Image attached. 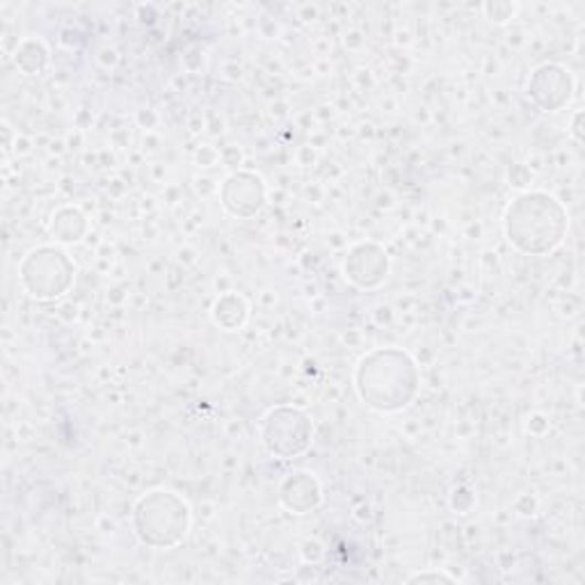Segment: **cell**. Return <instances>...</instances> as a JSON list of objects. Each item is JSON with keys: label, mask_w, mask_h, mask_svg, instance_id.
Here are the masks:
<instances>
[{"label": "cell", "mask_w": 585, "mask_h": 585, "mask_svg": "<svg viewBox=\"0 0 585 585\" xmlns=\"http://www.w3.org/2000/svg\"><path fill=\"white\" fill-rule=\"evenodd\" d=\"M508 243L524 257L554 254L570 231L565 203L542 190L522 192L503 213Z\"/></svg>", "instance_id": "obj_1"}, {"label": "cell", "mask_w": 585, "mask_h": 585, "mask_svg": "<svg viewBox=\"0 0 585 585\" xmlns=\"http://www.w3.org/2000/svg\"><path fill=\"white\" fill-rule=\"evenodd\" d=\"M355 389L366 407L380 415H396L419 396L421 373L405 351L377 348L357 364Z\"/></svg>", "instance_id": "obj_2"}, {"label": "cell", "mask_w": 585, "mask_h": 585, "mask_svg": "<svg viewBox=\"0 0 585 585\" xmlns=\"http://www.w3.org/2000/svg\"><path fill=\"white\" fill-rule=\"evenodd\" d=\"M133 529L143 544L171 549L181 544L190 531V508L177 492H147L133 505Z\"/></svg>", "instance_id": "obj_3"}, {"label": "cell", "mask_w": 585, "mask_h": 585, "mask_svg": "<svg viewBox=\"0 0 585 585\" xmlns=\"http://www.w3.org/2000/svg\"><path fill=\"white\" fill-rule=\"evenodd\" d=\"M23 291L38 302H53L66 295L76 280V263L64 250L42 246L28 252L19 265Z\"/></svg>", "instance_id": "obj_4"}, {"label": "cell", "mask_w": 585, "mask_h": 585, "mask_svg": "<svg viewBox=\"0 0 585 585\" xmlns=\"http://www.w3.org/2000/svg\"><path fill=\"white\" fill-rule=\"evenodd\" d=\"M314 432L312 417L304 409L291 405L272 407L261 421L263 449L280 460H295L304 456L312 449Z\"/></svg>", "instance_id": "obj_5"}, {"label": "cell", "mask_w": 585, "mask_h": 585, "mask_svg": "<svg viewBox=\"0 0 585 585\" xmlns=\"http://www.w3.org/2000/svg\"><path fill=\"white\" fill-rule=\"evenodd\" d=\"M572 92H574V79L570 74V69L556 62H544L537 69H533L526 85L529 98L544 113H556L565 108L572 98Z\"/></svg>", "instance_id": "obj_6"}, {"label": "cell", "mask_w": 585, "mask_h": 585, "mask_svg": "<svg viewBox=\"0 0 585 585\" xmlns=\"http://www.w3.org/2000/svg\"><path fill=\"white\" fill-rule=\"evenodd\" d=\"M220 199L229 216L240 218V220H250L257 213H261L265 199H268V190L259 175L248 169H240L224 179L220 188Z\"/></svg>", "instance_id": "obj_7"}, {"label": "cell", "mask_w": 585, "mask_h": 585, "mask_svg": "<svg viewBox=\"0 0 585 585\" xmlns=\"http://www.w3.org/2000/svg\"><path fill=\"white\" fill-rule=\"evenodd\" d=\"M343 272H346V280L357 289H380L389 274V254L383 246L373 243V240L357 243L348 250L346 261H343Z\"/></svg>", "instance_id": "obj_8"}, {"label": "cell", "mask_w": 585, "mask_h": 585, "mask_svg": "<svg viewBox=\"0 0 585 585\" xmlns=\"http://www.w3.org/2000/svg\"><path fill=\"white\" fill-rule=\"evenodd\" d=\"M280 503L293 514H309L321 508L323 488L312 471H293L280 488Z\"/></svg>", "instance_id": "obj_9"}, {"label": "cell", "mask_w": 585, "mask_h": 585, "mask_svg": "<svg viewBox=\"0 0 585 585\" xmlns=\"http://www.w3.org/2000/svg\"><path fill=\"white\" fill-rule=\"evenodd\" d=\"M87 231H90L87 216L79 209V206H62V209L55 211L51 227H49V233L66 246L81 243V240L87 236Z\"/></svg>", "instance_id": "obj_10"}, {"label": "cell", "mask_w": 585, "mask_h": 585, "mask_svg": "<svg viewBox=\"0 0 585 585\" xmlns=\"http://www.w3.org/2000/svg\"><path fill=\"white\" fill-rule=\"evenodd\" d=\"M211 316H213V323L220 325L224 332H236L246 325V321L250 316V306H248L243 295L227 291L213 304Z\"/></svg>", "instance_id": "obj_11"}, {"label": "cell", "mask_w": 585, "mask_h": 585, "mask_svg": "<svg viewBox=\"0 0 585 585\" xmlns=\"http://www.w3.org/2000/svg\"><path fill=\"white\" fill-rule=\"evenodd\" d=\"M51 62V53L46 49V44L38 38H25L23 42H19L17 51H14V64L21 69L25 76H38L42 74L44 69Z\"/></svg>", "instance_id": "obj_12"}, {"label": "cell", "mask_w": 585, "mask_h": 585, "mask_svg": "<svg viewBox=\"0 0 585 585\" xmlns=\"http://www.w3.org/2000/svg\"><path fill=\"white\" fill-rule=\"evenodd\" d=\"M476 505V494L462 485V488H456L453 494H451V508L456 514H469Z\"/></svg>", "instance_id": "obj_13"}, {"label": "cell", "mask_w": 585, "mask_h": 585, "mask_svg": "<svg viewBox=\"0 0 585 585\" xmlns=\"http://www.w3.org/2000/svg\"><path fill=\"white\" fill-rule=\"evenodd\" d=\"M483 10H485V14H488L492 21H497V23H505V21H510V19L514 17V12H518V8L510 6V3H488V6H483Z\"/></svg>", "instance_id": "obj_14"}, {"label": "cell", "mask_w": 585, "mask_h": 585, "mask_svg": "<svg viewBox=\"0 0 585 585\" xmlns=\"http://www.w3.org/2000/svg\"><path fill=\"white\" fill-rule=\"evenodd\" d=\"M218 160H220V152H216L211 147H201L197 152V163H201L199 167H213Z\"/></svg>", "instance_id": "obj_15"}, {"label": "cell", "mask_w": 585, "mask_h": 585, "mask_svg": "<svg viewBox=\"0 0 585 585\" xmlns=\"http://www.w3.org/2000/svg\"><path fill=\"white\" fill-rule=\"evenodd\" d=\"M409 581L411 583H417V581H446V583H456V578L453 576H449V574H443V572H421V574H415V576H409Z\"/></svg>", "instance_id": "obj_16"}, {"label": "cell", "mask_w": 585, "mask_h": 585, "mask_svg": "<svg viewBox=\"0 0 585 585\" xmlns=\"http://www.w3.org/2000/svg\"><path fill=\"white\" fill-rule=\"evenodd\" d=\"M581 117H583V113L578 111V113L574 115V126H572V135H574V140H576V143H581V128H578V122H581Z\"/></svg>", "instance_id": "obj_17"}]
</instances>
